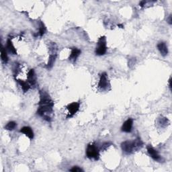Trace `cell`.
<instances>
[{
  "label": "cell",
  "mask_w": 172,
  "mask_h": 172,
  "mask_svg": "<svg viewBox=\"0 0 172 172\" xmlns=\"http://www.w3.org/2000/svg\"><path fill=\"white\" fill-rule=\"evenodd\" d=\"M40 101L39 106L37 110V114L44 118L47 122L51 121V116L53 112L54 102L52 100L50 95L45 90H41L39 91Z\"/></svg>",
  "instance_id": "6da1fadb"
},
{
  "label": "cell",
  "mask_w": 172,
  "mask_h": 172,
  "mask_svg": "<svg viewBox=\"0 0 172 172\" xmlns=\"http://www.w3.org/2000/svg\"><path fill=\"white\" fill-rule=\"evenodd\" d=\"M86 155L89 159H94L97 161L100 157V153H99L98 148L94 144H89L86 149Z\"/></svg>",
  "instance_id": "7a4b0ae2"
},
{
  "label": "cell",
  "mask_w": 172,
  "mask_h": 172,
  "mask_svg": "<svg viewBox=\"0 0 172 172\" xmlns=\"http://www.w3.org/2000/svg\"><path fill=\"white\" fill-rule=\"evenodd\" d=\"M107 51V47H106V38L104 36H101L98 39V47L95 49V53L98 56H102L106 54Z\"/></svg>",
  "instance_id": "3957f363"
},
{
  "label": "cell",
  "mask_w": 172,
  "mask_h": 172,
  "mask_svg": "<svg viewBox=\"0 0 172 172\" xmlns=\"http://www.w3.org/2000/svg\"><path fill=\"white\" fill-rule=\"evenodd\" d=\"M121 148L124 153L126 154H128V155L133 153L134 151H135L133 141H124L123 143H122L121 144Z\"/></svg>",
  "instance_id": "277c9868"
},
{
  "label": "cell",
  "mask_w": 172,
  "mask_h": 172,
  "mask_svg": "<svg viewBox=\"0 0 172 172\" xmlns=\"http://www.w3.org/2000/svg\"><path fill=\"white\" fill-rule=\"evenodd\" d=\"M79 106H80V104H79V102H72V103L69 104L67 106L68 110V114L67 116V118H71L79 110Z\"/></svg>",
  "instance_id": "5b68a950"
},
{
  "label": "cell",
  "mask_w": 172,
  "mask_h": 172,
  "mask_svg": "<svg viewBox=\"0 0 172 172\" xmlns=\"http://www.w3.org/2000/svg\"><path fill=\"white\" fill-rule=\"evenodd\" d=\"M109 86H110V83H109L107 75L106 73H102L98 83V87L102 90H106Z\"/></svg>",
  "instance_id": "8992f818"
},
{
  "label": "cell",
  "mask_w": 172,
  "mask_h": 172,
  "mask_svg": "<svg viewBox=\"0 0 172 172\" xmlns=\"http://www.w3.org/2000/svg\"><path fill=\"white\" fill-rule=\"evenodd\" d=\"M147 150L149 155H150V157L153 159V160L161 162V161L162 160L161 157L160 156L159 154L158 153V152L155 150L153 147L151 146V145H148L147 147Z\"/></svg>",
  "instance_id": "52a82bcc"
},
{
  "label": "cell",
  "mask_w": 172,
  "mask_h": 172,
  "mask_svg": "<svg viewBox=\"0 0 172 172\" xmlns=\"http://www.w3.org/2000/svg\"><path fill=\"white\" fill-rule=\"evenodd\" d=\"M133 120L132 118H128L122 124L121 130L124 133H131L132 131V128H133Z\"/></svg>",
  "instance_id": "ba28073f"
},
{
  "label": "cell",
  "mask_w": 172,
  "mask_h": 172,
  "mask_svg": "<svg viewBox=\"0 0 172 172\" xmlns=\"http://www.w3.org/2000/svg\"><path fill=\"white\" fill-rule=\"evenodd\" d=\"M81 52V50H79V49H78L77 48H73L71 49V54H70V55H69V61L75 63L76 61H77V59L79 57V56L80 55Z\"/></svg>",
  "instance_id": "9c48e42d"
},
{
  "label": "cell",
  "mask_w": 172,
  "mask_h": 172,
  "mask_svg": "<svg viewBox=\"0 0 172 172\" xmlns=\"http://www.w3.org/2000/svg\"><path fill=\"white\" fill-rule=\"evenodd\" d=\"M20 133L24 134L26 137H28L30 139L32 140L34 138V132L32 129L29 127H24L20 129Z\"/></svg>",
  "instance_id": "30bf717a"
},
{
  "label": "cell",
  "mask_w": 172,
  "mask_h": 172,
  "mask_svg": "<svg viewBox=\"0 0 172 172\" xmlns=\"http://www.w3.org/2000/svg\"><path fill=\"white\" fill-rule=\"evenodd\" d=\"M27 80L30 85H34L36 83V77L34 69H30L28 73Z\"/></svg>",
  "instance_id": "8fae6325"
},
{
  "label": "cell",
  "mask_w": 172,
  "mask_h": 172,
  "mask_svg": "<svg viewBox=\"0 0 172 172\" xmlns=\"http://www.w3.org/2000/svg\"><path fill=\"white\" fill-rule=\"evenodd\" d=\"M157 48L158 50L159 51L161 55L163 56V57H165L168 54V48L166 44L163 42H161L159 43L157 45Z\"/></svg>",
  "instance_id": "7c38bea8"
},
{
  "label": "cell",
  "mask_w": 172,
  "mask_h": 172,
  "mask_svg": "<svg viewBox=\"0 0 172 172\" xmlns=\"http://www.w3.org/2000/svg\"><path fill=\"white\" fill-rule=\"evenodd\" d=\"M6 50H7L9 52H10L12 55H17V51H16V49L14 47V45L10 39H8L6 42Z\"/></svg>",
  "instance_id": "4fadbf2b"
},
{
  "label": "cell",
  "mask_w": 172,
  "mask_h": 172,
  "mask_svg": "<svg viewBox=\"0 0 172 172\" xmlns=\"http://www.w3.org/2000/svg\"><path fill=\"white\" fill-rule=\"evenodd\" d=\"M1 59H2V61L5 64H6L8 62L7 50H6L5 48L3 47V45H2V47H1Z\"/></svg>",
  "instance_id": "5bb4252c"
},
{
  "label": "cell",
  "mask_w": 172,
  "mask_h": 172,
  "mask_svg": "<svg viewBox=\"0 0 172 172\" xmlns=\"http://www.w3.org/2000/svg\"><path fill=\"white\" fill-rule=\"evenodd\" d=\"M57 54H52V53H51L50 55H49L48 61V63L47 65V67L48 69H51L52 67V66H53L55 62L56 58H57Z\"/></svg>",
  "instance_id": "9a60e30c"
},
{
  "label": "cell",
  "mask_w": 172,
  "mask_h": 172,
  "mask_svg": "<svg viewBox=\"0 0 172 172\" xmlns=\"http://www.w3.org/2000/svg\"><path fill=\"white\" fill-rule=\"evenodd\" d=\"M18 84L20 85L21 88L22 89V90L24 92H26L29 90V89L30 88V85L29 83L27 81H23V80H20V79H19L18 80Z\"/></svg>",
  "instance_id": "2e32d148"
},
{
  "label": "cell",
  "mask_w": 172,
  "mask_h": 172,
  "mask_svg": "<svg viewBox=\"0 0 172 172\" xmlns=\"http://www.w3.org/2000/svg\"><path fill=\"white\" fill-rule=\"evenodd\" d=\"M46 32V27L44 24V23L42 22H40V26H39V28H38V32L37 35L42 36L45 34V33Z\"/></svg>",
  "instance_id": "e0dca14e"
},
{
  "label": "cell",
  "mask_w": 172,
  "mask_h": 172,
  "mask_svg": "<svg viewBox=\"0 0 172 172\" xmlns=\"http://www.w3.org/2000/svg\"><path fill=\"white\" fill-rule=\"evenodd\" d=\"M16 126H17L16 122H15L14 121H10L5 126V129L8 131H12L16 127Z\"/></svg>",
  "instance_id": "ac0fdd59"
},
{
  "label": "cell",
  "mask_w": 172,
  "mask_h": 172,
  "mask_svg": "<svg viewBox=\"0 0 172 172\" xmlns=\"http://www.w3.org/2000/svg\"><path fill=\"white\" fill-rule=\"evenodd\" d=\"M70 171H73V172H81V171H84V170H82L81 168H80L78 166H75L73 168H71V170H69Z\"/></svg>",
  "instance_id": "d6986e66"
},
{
  "label": "cell",
  "mask_w": 172,
  "mask_h": 172,
  "mask_svg": "<svg viewBox=\"0 0 172 172\" xmlns=\"http://www.w3.org/2000/svg\"><path fill=\"white\" fill-rule=\"evenodd\" d=\"M167 21H168V23L170 24H172V19H171V15H170V16H169V18L167 19Z\"/></svg>",
  "instance_id": "ffe728a7"
},
{
  "label": "cell",
  "mask_w": 172,
  "mask_h": 172,
  "mask_svg": "<svg viewBox=\"0 0 172 172\" xmlns=\"http://www.w3.org/2000/svg\"><path fill=\"white\" fill-rule=\"evenodd\" d=\"M145 4H146V2H145V1H142V2H140L139 5L141 6V7H143L144 5H145Z\"/></svg>",
  "instance_id": "44dd1931"
},
{
  "label": "cell",
  "mask_w": 172,
  "mask_h": 172,
  "mask_svg": "<svg viewBox=\"0 0 172 172\" xmlns=\"http://www.w3.org/2000/svg\"><path fill=\"white\" fill-rule=\"evenodd\" d=\"M169 87H170V90H171V78L170 79V80H169Z\"/></svg>",
  "instance_id": "7402d4cb"
}]
</instances>
